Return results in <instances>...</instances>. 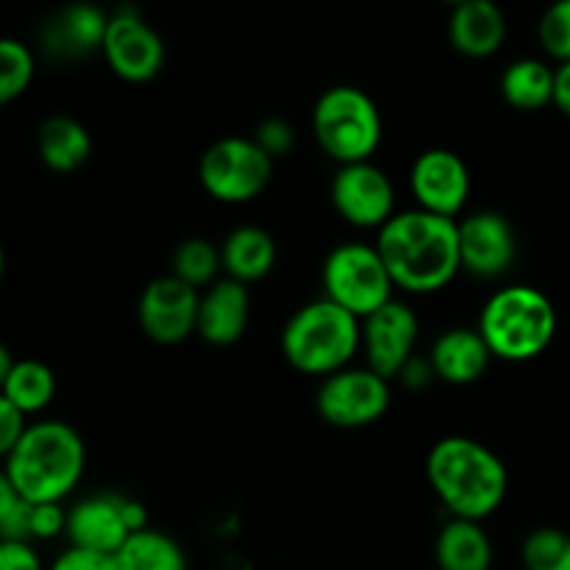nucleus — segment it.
<instances>
[{"label":"nucleus","mask_w":570,"mask_h":570,"mask_svg":"<svg viewBox=\"0 0 570 570\" xmlns=\"http://www.w3.org/2000/svg\"><path fill=\"white\" fill-rule=\"evenodd\" d=\"M376 248L395 287L406 293H438L462 271L460 220L432 212H395L393 220L379 228Z\"/></svg>","instance_id":"obj_1"},{"label":"nucleus","mask_w":570,"mask_h":570,"mask_svg":"<svg viewBox=\"0 0 570 570\" xmlns=\"http://www.w3.org/2000/svg\"><path fill=\"white\" fill-rule=\"evenodd\" d=\"M426 476L440 504L460 521L482 523L504 504L510 488L504 462L488 445L462 434L432 445Z\"/></svg>","instance_id":"obj_2"},{"label":"nucleus","mask_w":570,"mask_h":570,"mask_svg":"<svg viewBox=\"0 0 570 570\" xmlns=\"http://www.w3.org/2000/svg\"><path fill=\"white\" fill-rule=\"evenodd\" d=\"M83 465L87 449L76 429L61 421L31 423L6 454L3 482L31 504H61L81 482Z\"/></svg>","instance_id":"obj_3"},{"label":"nucleus","mask_w":570,"mask_h":570,"mask_svg":"<svg viewBox=\"0 0 570 570\" xmlns=\"http://www.w3.org/2000/svg\"><path fill=\"white\" fill-rule=\"evenodd\" d=\"M362 348V321L328 298L301 306L282 332V354L306 376L345 371Z\"/></svg>","instance_id":"obj_4"},{"label":"nucleus","mask_w":570,"mask_h":570,"mask_svg":"<svg viewBox=\"0 0 570 570\" xmlns=\"http://www.w3.org/2000/svg\"><path fill=\"white\" fill-rule=\"evenodd\" d=\"M476 328L493 356L507 362H529L543 354L554 340L557 309L540 289L512 284L490 295Z\"/></svg>","instance_id":"obj_5"},{"label":"nucleus","mask_w":570,"mask_h":570,"mask_svg":"<svg viewBox=\"0 0 570 570\" xmlns=\"http://www.w3.org/2000/svg\"><path fill=\"white\" fill-rule=\"evenodd\" d=\"M312 131L328 159L343 165L371 161L382 145V111L376 100L360 87L326 89L312 109Z\"/></svg>","instance_id":"obj_6"},{"label":"nucleus","mask_w":570,"mask_h":570,"mask_svg":"<svg viewBox=\"0 0 570 570\" xmlns=\"http://www.w3.org/2000/svg\"><path fill=\"white\" fill-rule=\"evenodd\" d=\"M393 276L376 245L343 243L323 262V298L365 321L393 301Z\"/></svg>","instance_id":"obj_7"},{"label":"nucleus","mask_w":570,"mask_h":570,"mask_svg":"<svg viewBox=\"0 0 570 570\" xmlns=\"http://www.w3.org/2000/svg\"><path fill=\"white\" fill-rule=\"evenodd\" d=\"M198 176L215 200L245 204L267 189L273 178V159L256 139L223 137L200 156Z\"/></svg>","instance_id":"obj_8"},{"label":"nucleus","mask_w":570,"mask_h":570,"mask_svg":"<svg viewBox=\"0 0 570 570\" xmlns=\"http://www.w3.org/2000/svg\"><path fill=\"white\" fill-rule=\"evenodd\" d=\"M142 529H148L145 507L120 493L92 495L67 512V540L72 549L115 557Z\"/></svg>","instance_id":"obj_9"},{"label":"nucleus","mask_w":570,"mask_h":570,"mask_svg":"<svg viewBox=\"0 0 570 570\" xmlns=\"http://www.w3.org/2000/svg\"><path fill=\"white\" fill-rule=\"evenodd\" d=\"M317 415L334 429L376 423L390 406V384L371 367H345L317 387Z\"/></svg>","instance_id":"obj_10"},{"label":"nucleus","mask_w":570,"mask_h":570,"mask_svg":"<svg viewBox=\"0 0 570 570\" xmlns=\"http://www.w3.org/2000/svg\"><path fill=\"white\" fill-rule=\"evenodd\" d=\"M332 206L356 228H382L395 217V189L373 161L343 165L332 178Z\"/></svg>","instance_id":"obj_11"},{"label":"nucleus","mask_w":570,"mask_h":570,"mask_svg":"<svg viewBox=\"0 0 570 570\" xmlns=\"http://www.w3.org/2000/svg\"><path fill=\"white\" fill-rule=\"evenodd\" d=\"M200 293L181 278L159 276L142 289L137 306V317L148 340L159 345H178L198 334Z\"/></svg>","instance_id":"obj_12"},{"label":"nucleus","mask_w":570,"mask_h":570,"mask_svg":"<svg viewBox=\"0 0 570 570\" xmlns=\"http://www.w3.org/2000/svg\"><path fill=\"white\" fill-rule=\"evenodd\" d=\"M104 56L111 72L128 83H145L159 76L165 67V42L139 17V11L120 9L109 17Z\"/></svg>","instance_id":"obj_13"},{"label":"nucleus","mask_w":570,"mask_h":570,"mask_svg":"<svg viewBox=\"0 0 570 570\" xmlns=\"http://www.w3.org/2000/svg\"><path fill=\"white\" fill-rule=\"evenodd\" d=\"M410 187L417 209L456 220L471 195V170L449 148H429L412 161Z\"/></svg>","instance_id":"obj_14"},{"label":"nucleus","mask_w":570,"mask_h":570,"mask_svg":"<svg viewBox=\"0 0 570 570\" xmlns=\"http://www.w3.org/2000/svg\"><path fill=\"white\" fill-rule=\"evenodd\" d=\"M421 323L417 315L401 301H390L382 309L362 321V348H365L367 367L382 379H393L404 373V367L415 360V345Z\"/></svg>","instance_id":"obj_15"},{"label":"nucleus","mask_w":570,"mask_h":570,"mask_svg":"<svg viewBox=\"0 0 570 570\" xmlns=\"http://www.w3.org/2000/svg\"><path fill=\"white\" fill-rule=\"evenodd\" d=\"M462 271L476 278H499L515 265L518 237L501 212H473L460 220Z\"/></svg>","instance_id":"obj_16"},{"label":"nucleus","mask_w":570,"mask_h":570,"mask_svg":"<svg viewBox=\"0 0 570 570\" xmlns=\"http://www.w3.org/2000/svg\"><path fill=\"white\" fill-rule=\"evenodd\" d=\"M109 17L89 3H72L56 11L42 28V45L56 59H81V56L104 53Z\"/></svg>","instance_id":"obj_17"},{"label":"nucleus","mask_w":570,"mask_h":570,"mask_svg":"<svg viewBox=\"0 0 570 570\" xmlns=\"http://www.w3.org/2000/svg\"><path fill=\"white\" fill-rule=\"evenodd\" d=\"M250 321L248 287L234 278H220L204 289L198 309V334L209 345H234L243 340Z\"/></svg>","instance_id":"obj_18"},{"label":"nucleus","mask_w":570,"mask_h":570,"mask_svg":"<svg viewBox=\"0 0 570 570\" xmlns=\"http://www.w3.org/2000/svg\"><path fill=\"white\" fill-rule=\"evenodd\" d=\"M490 360H493V351L484 343L479 328H449L434 340L432 354H429L434 379H443L454 387L479 382L490 367Z\"/></svg>","instance_id":"obj_19"},{"label":"nucleus","mask_w":570,"mask_h":570,"mask_svg":"<svg viewBox=\"0 0 570 570\" xmlns=\"http://www.w3.org/2000/svg\"><path fill=\"white\" fill-rule=\"evenodd\" d=\"M449 39L456 53L468 59H488L499 53L507 39V17L490 0L456 3L449 17Z\"/></svg>","instance_id":"obj_20"},{"label":"nucleus","mask_w":570,"mask_h":570,"mask_svg":"<svg viewBox=\"0 0 570 570\" xmlns=\"http://www.w3.org/2000/svg\"><path fill=\"white\" fill-rule=\"evenodd\" d=\"M223 271L239 284L262 282L276 265V239L259 226H239L223 239Z\"/></svg>","instance_id":"obj_21"},{"label":"nucleus","mask_w":570,"mask_h":570,"mask_svg":"<svg viewBox=\"0 0 570 570\" xmlns=\"http://www.w3.org/2000/svg\"><path fill=\"white\" fill-rule=\"evenodd\" d=\"M434 560L440 570H490L493 568V543L482 523L451 518L438 534Z\"/></svg>","instance_id":"obj_22"},{"label":"nucleus","mask_w":570,"mask_h":570,"mask_svg":"<svg viewBox=\"0 0 570 570\" xmlns=\"http://www.w3.org/2000/svg\"><path fill=\"white\" fill-rule=\"evenodd\" d=\"M37 150L50 170L72 173L92 156V137L78 120L56 115L39 126Z\"/></svg>","instance_id":"obj_23"},{"label":"nucleus","mask_w":570,"mask_h":570,"mask_svg":"<svg viewBox=\"0 0 570 570\" xmlns=\"http://www.w3.org/2000/svg\"><path fill=\"white\" fill-rule=\"evenodd\" d=\"M557 70L540 59H518L501 76V95L521 111L543 109L554 104Z\"/></svg>","instance_id":"obj_24"},{"label":"nucleus","mask_w":570,"mask_h":570,"mask_svg":"<svg viewBox=\"0 0 570 570\" xmlns=\"http://www.w3.org/2000/svg\"><path fill=\"white\" fill-rule=\"evenodd\" d=\"M53 371L39 360H17L9 376L0 379V399L14 404L26 415L42 412L53 401Z\"/></svg>","instance_id":"obj_25"},{"label":"nucleus","mask_w":570,"mask_h":570,"mask_svg":"<svg viewBox=\"0 0 570 570\" xmlns=\"http://www.w3.org/2000/svg\"><path fill=\"white\" fill-rule=\"evenodd\" d=\"M120 570H187V554L165 532L142 529L115 554Z\"/></svg>","instance_id":"obj_26"},{"label":"nucleus","mask_w":570,"mask_h":570,"mask_svg":"<svg viewBox=\"0 0 570 570\" xmlns=\"http://www.w3.org/2000/svg\"><path fill=\"white\" fill-rule=\"evenodd\" d=\"M223 271V254L215 243L204 237H189L173 254V276L181 278L189 287L209 289L212 284L220 282L217 273Z\"/></svg>","instance_id":"obj_27"},{"label":"nucleus","mask_w":570,"mask_h":570,"mask_svg":"<svg viewBox=\"0 0 570 570\" xmlns=\"http://www.w3.org/2000/svg\"><path fill=\"white\" fill-rule=\"evenodd\" d=\"M527 570H570V534L554 527H540L521 546Z\"/></svg>","instance_id":"obj_28"},{"label":"nucleus","mask_w":570,"mask_h":570,"mask_svg":"<svg viewBox=\"0 0 570 570\" xmlns=\"http://www.w3.org/2000/svg\"><path fill=\"white\" fill-rule=\"evenodd\" d=\"M33 78V56L20 39H0V104L20 98Z\"/></svg>","instance_id":"obj_29"},{"label":"nucleus","mask_w":570,"mask_h":570,"mask_svg":"<svg viewBox=\"0 0 570 570\" xmlns=\"http://www.w3.org/2000/svg\"><path fill=\"white\" fill-rule=\"evenodd\" d=\"M31 501L0 479V534L3 543H31Z\"/></svg>","instance_id":"obj_30"},{"label":"nucleus","mask_w":570,"mask_h":570,"mask_svg":"<svg viewBox=\"0 0 570 570\" xmlns=\"http://www.w3.org/2000/svg\"><path fill=\"white\" fill-rule=\"evenodd\" d=\"M538 37L551 59H557L560 65L570 61V0H560L540 17Z\"/></svg>","instance_id":"obj_31"},{"label":"nucleus","mask_w":570,"mask_h":570,"mask_svg":"<svg viewBox=\"0 0 570 570\" xmlns=\"http://www.w3.org/2000/svg\"><path fill=\"white\" fill-rule=\"evenodd\" d=\"M254 139L262 145V150H265L271 159H278V156H284L295 145V131L289 122L278 120V117H271V120H265L259 128H256Z\"/></svg>","instance_id":"obj_32"},{"label":"nucleus","mask_w":570,"mask_h":570,"mask_svg":"<svg viewBox=\"0 0 570 570\" xmlns=\"http://www.w3.org/2000/svg\"><path fill=\"white\" fill-rule=\"evenodd\" d=\"M67 534V512L61 504H33L31 540H50Z\"/></svg>","instance_id":"obj_33"},{"label":"nucleus","mask_w":570,"mask_h":570,"mask_svg":"<svg viewBox=\"0 0 570 570\" xmlns=\"http://www.w3.org/2000/svg\"><path fill=\"white\" fill-rule=\"evenodd\" d=\"M50 570H120L117 568V560L109 554H98V551L87 549H67L61 551L53 560Z\"/></svg>","instance_id":"obj_34"},{"label":"nucleus","mask_w":570,"mask_h":570,"mask_svg":"<svg viewBox=\"0 0 570 570\" xmlns=\"http://www.w3.org/2000/svg\"><path fill=\"white\" fill-rule=\"evenodd\" d=\"M26 412H20L14 404L0 399V454L3 456L9 454V451L20 443L22 434H26Z\"/></svg>","instance_id":"obj_35"},{"label":"nucleus","mask_w":570,"mask_h":570,"mask_svg":"<svg viewBox=\"0 0 570 570\" xmlns=\"http://www.w3.org/2000/svg\"><path fill=\"white\" fill-rule=\"evenodd\" d=\"M0 570H45L31 543H0Z\"/></svg>","instance_id":"obj_36"},{"label":"nucleus","mask_w":570,"mask_h":570,"mask_svg":"<svg viewBox=\"0 0 570 570\" xmlns=\"http://www.w3.org/2000/svg\"><path fill=\"white\" fill-rule=\"evenodd\" d=\"M554 106L562 115L570 117V61L557 67V87H554Z\"/></svg>","instance_id":"obj_37"}]
</instances>
